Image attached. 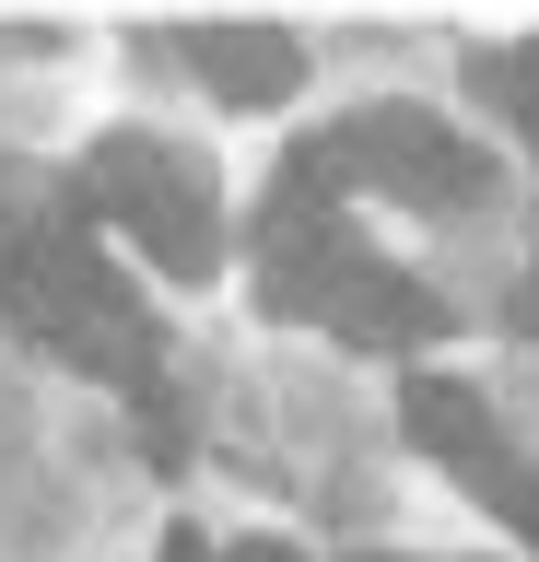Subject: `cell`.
<instances>
[{
  "label": "cell",
  "instance_id": "obj_1",
  "mask_svg": "<svg viewBox=\"0 0 539 562\" xmlns=\"http://www.w3.org/2000/svg\"><path fill=\"white\" fill-rule=\"evenodd\" d=\"M0 305H12L24 340L59 351V363H82V375H106V386H153V351H165V340H153L142 293H130L71 223L12 235V258H0Z\"/></svg>",
  "mask_w": 539,
  "mask_h": 562
},
{
  "label": "cell",
  "instance_id": "obj_2",
  "mask_svg": "<svg viewBox=\"0 0 539 562\" xmlns=\"http://www.w3.org/2000/svg\"><path fill=\"white\" fill-rule=\"evenodd\" d=\"M82 200L106 211V223L142 246L165 281H212V270H223V188H212V165H200L188 140H153V130L94 140Z\"/></svg>",
  "mask_w": 539,
  "mask_h": 562
},
{
  "label": "cell",
  "instance_id": "obj_3",
  "mask_svg": "<svg viewBox=\"0 0 539 562\" xmlns=\"http://www.w3.org/2000/svg\"><path fill=\"white\" fill-rule=\"evenodd\" d=\"M328 165L363 176V188H388V200H411V211H469L493 188V165L458 130H434L423 105H363L352 130H328Z\"/></svg>",
  "mask_w": 539,
  "mask_h": 562
},
{
  "label": "cell",
  "instance_id": "obj_4",
  "mask_svg": "<svg viewBox=\"0 0 539 562\" xmlns=\"http://www.w3.org/2000/svg\"><path fill=\"white\" fill-rule=\"evenodd\" d=\"M398 422H411V434H423V446L446 457V469H458V481L481 492L516 539H539V469L493 434V411H481L458 375H411V386H398Z\"/></svg>",
  "mask_w": 539,
  "mask_h": 562
},
{
  "label": "cell",
  "instance_id": "obj_5",
  "mask_svg": "<svg viewBox=\"0 0 539 562\" xmlns=\"http://www.w3.org/2000/svg\"><path fill=\"white\" fill-rule=\"evenodd\" d=\"M305 316H328L340 340H375V351H411V340H434V328H446L434 281H411L398 258H363V246H340V258L317 270Z\"/></svg>",
  "mask_w": 539,
  "mask_h": 562
},
{
  "label": "cell",
  "instance_id": "obj_6",
  "mask_svg": "<svg viewBox=\"0 0 539 562\" xmlns=\"http://www.w3.org/2000/svg\"><path fill=\"white\" fill-rule=\"evenodd\" d=\"M188 59L212 70L223 105H282L293 82H305V47H293L282 24H188Z\"/></svg>",
  "mask_w": 539,
  "mask_h": 562
},
{
  "label": "cell",
  "instance_id": "obj_7",
  "mask_svg": "<svg viewBox=\"0 0 539 562\" xmlns=\"http://www.w3.org/2000/svg\"><path fill=\"white\" fill-rule=\"evenodd\" d=\"M469 70H481V82H493V105H504V117H516V130L539 140V47H481Z\"/></svg>",
  "mask_w": 539,
  "mask_h": 562
},
{
  "label": "cell",
  "instance_id": "obj_8",
  "mask_svg": "<svg viewBox=\"0 0 539 562\" xmlns=\"http://www.w3.org/2000/svg\"><path fill=\"white\" fill-rule=\"evenodd\" d=\"M223 562H305V551H282V539H247V551H223Z\"/></svg>",
  "mask_w": 539,
  "mask_h": 562
},
{
  "label": "cell",
  "instance_id": "obj_9",
  "mask_svg": "<svg viewBox=\"0 0 539 562\" xmlns=\"http://www.w3.org/2000/svg\"><path fill=\"white\" fill-rule=\"evenodd\" d=\"M363 562H388V551H363Z\"/></svg>",
  "mask_w": 539,
  "mask_h": 562
}]
</instances>
